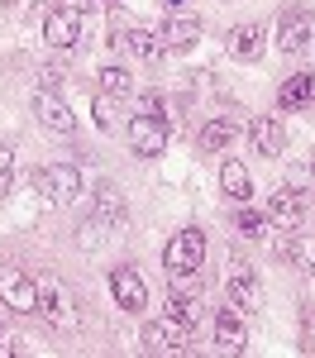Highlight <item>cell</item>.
I'll return each mask as SVG.
<instances>
[{
    "label": "cell",
    "mask_w": 315,
    "mask_h": 358,
    "mask_svg": "<svg viewBox=\"0 0 315 358\" xmlns=\"http://www.w3.org/2000/svg\"><path fill=\"white\" fill-rule=\"evenodd\" d=\"M34 115H38V124H43L48 134H57V138L77 134V115L57 101V91H38V96H34Z\"/></svg>",
    "instance_id": "11"
},
{
    "label": "cell",
    "mask_w": 315,
    "mask_h": 358,
    "mask_svg": "<svg viewBox=\"0 0 315 358\" xmlns=\"http://www.w3.org/2000/svg\"><path fill=\"white\" fill-rule=\"evenodd\" d=\"M263 215H268V224H272V229H301V224H306V192H296V187L272 192Z\"/></svg>",
    "instance_id": "9"
},
{
    "label": "cell",
    "mask_w": 315,
    "mask_h": 358,
    "mask_svg": "<svg viewBox=\"0 0 315 358\" xmlns=\"http://www.w3.org/2000/svg\"><path fill=\"white\" fill-rule=\"evenodd\" d=\"M249 138H254V148L263 153V158H277V153L286 148V129H282L277 115H258L254 124H249Z\"/></svg>",
    "instance_id": "15"
},
{
    "label": "cell",
    "mask_w": 315,
    "mask_h": 358,
    "mask_svg": "<svg viewBox=\"0 0 315 358\" xmlns=\"http://www.w3.org/2000/svg\"><path fill=\"white\" fill-rule=\"evenodd\" d=\"M110 296L119 301V310L143 315V306H148V287H143V277L134 273V268H115V273H110Z\"/></svg>",
    "instance_id": "12"
},
{
    "label": "cell",
    "mask_w": 315,
    "mask_h": 358,
    "mask_svg": "<svg viewBox=\"0 0 315 358\" xmlns=\"http://www.w3.org/2000/svg\"><path fill=\"white\" fill-rule=\"evenodd\" d=\"M277 48L291 57H311L315 53V15L306 5H291L277 20Z\"/></svg>",
    "instance_id": "3"
},
{
    "label": "cell",
    "mask_w": 315,
    "mask_h": 358,
    "mask_svg": "<svg viewBox=\"0 0 315 358\" xmlns=\"http://www.w3.org/2000/svg\"><path fill=\"white\" fill-rule=\"evenodd\" d=\"M277 258L282 263H306L311 248L301 244V229H277Z\"/></svg>",
    "instance_id": "22"
},
{
    "label": "cell",
    "mask_w": 315,
    "mask_h": 358,
    "mask_svg": "<svg viewBox=\"0 0 315 358\" xmlns=\"http://www.w3.org/2000/svg\"><path fill=\"white\" fill-rule=\"evenodd\" d=\"M143 349L148 354H191L196 349V325H186L177 315H163V320L143 325Z\"/></svg>",
    "instance_id": "1"
},
{
    "label": "cell",
    "mask_w": 315,
    "mask_h": 358,
    "mask_svg": "<svg viewBox=\"0 0 315 358\" xmlns=\"http://www.w3.org/2000/svg\"><path fill=\"white\" fill-rule=\"evenodd\" d=\"M43 38H48L53 48H72V43L82 38V10H77V5H53V10H43Z\"/></svg>",
    "instance_id": "10"
},
{
    "label": "cell",
    "mask_w": 315,
    "mask_h": 358,
    "mask_svg": "<svg viewBox=\"0 0 315 358\" xmlns=\"http://www.w3.org/2000/svg\"><path fill=\"white\" fill-rule=\"evenodd\" d=\"M38 5H43V10H53V5H57V0H38Z\"/></svg>",
    "instance_id": "30"
},
{
    "label": "cell",
    "mask_w": 315,
    "mask_h": 358,
    "mask_svg": "<svg viewBox=\"0 0 315 358\" xmlns=\"http://www.w3.org/2000/svg\"><path fill=\"white\" fill-rule=\"evenodd\" d=\"M0 5H10V0H0Z\"/></svg>",
    "instance_id": "33"
},
{
    "label": "cell",
    "mask_w": 315,
    "mask_h": 358,
    "mask_svg": "<svg viewBox=\"0 0 315 358\" xmlns=\"http://www.w3.org/2000/svg\"><path fill=\"white\" fill-rule=\"evenodd\" d=\"M124 215H129V210H124V196L115 192L110 182H101V187L91 192V220L101 224V229H119Z\"/></svg>",
    "instance_id": "14"
},
{
    "label": "cell",
    "mask_w": 315,
    "mask_h": 358,
    "mask_svg": "<svg viewBox=\"0 0 315 358\" xmlns=\"http://www.w3.org/2000/svg\"><path fill=\"white\" fill-rule=\"evenodd\" d=\"M96 86H101V96H129V91H134V77H129V72H124V67H101V72H96Z\"/></svg>",
    "instance_id": "21"
},
{
    "label": "cell",
    "mask_w": 315,
    "mask_h": 358,
    "mask_svg": "<svg viewBox=\"0 0 315 358\" xmlns=\"http://www.w3.org/2000/svg\"><path fill=\"white\" fill-rule=\"evenodd\" d=\"M315 101V72H296V77H286L282 91H277V110H301V106H311Z\"/></svg>",
    "instance_id": "18"
},
{
    "label": "cell",
    "mask_w": 315,
    "mask_h": 358,
    "mask_svg": "<svg viewBox=\"0 0 315 358\" xmlns=\"http://www.w3.org/2000/svg\"><path fill=\"white\" fill-rule=\"evenodd\" d=\"M34 182H38V192H48V201H57V206H72V201L82 196V172H77L72 163L38 167Z\"/></svg>",
    "instance_id": "8"
},
{
    "label": "cell",
    "mask_w": 315,
    "mask_h": 358,
    "mask_svg": "<svg viewBox=\"0 0 315 358\" xmlns=\"http://www.w3.org/2000/svg\"><path fill=\"white\" fill-rule=\"evenodd\" d=\"M196 38H200V20H186V15H177V20H168V24L158 29V43L168 53H186Z\"/></svg>",
    "instance_id": "17"
},
{
    "label": "cell",
    "mask_w": 315,
    "mask_h": 358,
    "mask_svg": "<svg viewBox=\"0 0 315 358\" xmlns=\"http://www.w3.org/2000/svg\"><path fill=\"white\" fill-rule=\"evenodd\" d=\"M225 296H229V306H239L244 315H258V310H263V282H258L254 263H244V258H234V263H229Z\"/></svg>",
    "instance_id": "5"
},
{
    "label": "cell",
    "mask_w": 315,
    "mask_h": 358,
    "mask_svg": "<svg viewBox=\"0 0 315 358\" xmlns=\"http://www.w3.org/2000/svg\"><path fill=\"white\" fill-rule=\"evenodd\" d=\"M124 48H129L134 57H158L163 53L158 34H148V29H129V34H124Z\"/></svg>",
    "instance_id": "24"
},
{
    "label": "cell",
    "mask_w": 315,
    "mask_h": 358,
    "mask_svg": "<svg viewBox=\"0 0 315 358\" xmlns=\"http://www.w3.org/2000/svg\"><path fill=\"white\" fill-rule=\"evenodd\" d=\"M96 124H101V129H115V115H110V96H101V101H96Z\"/></svg>",
    "instance_id": "29"
},
{
    "label": "cell",
    "mask_w": 315,
    "mask_h": 358,
    "mask_svg": "<svg viewBox=\"0 0 315 358\" xmlns=\"http://www.w3.org/2000/svg\"><path fill=\"white\" fill-rule=\"evenodd\" d=\"M163 263H168V273H200V263H205V234L200 229H177L163 248Z\"/></svg>",
    "instance_id": "6"
},
{
    "label": "cell",
    "mask_w": 315,
    "mask_h": 358,
    "mask_svg": "<svg viewBox=\"0 0 315 358\" xmlns=\"http://www.w3.org/2000/svg\"><path fill=\"white\" fill-rule=\"evenodd\" d=\"M215 344L225 354H244L249 349V330H244V310L239 306H220L215 310Z\"/></svg>",
    "instance_id": "13"
},
{
    "label": "cell",
    "mask_w": 315,
    "mask_h": 358,
    "mask_svg": "<svg viewBox=\"0 0 315 358\" xmlns=\"http://www.w3.org/2000/svg\"><path fill=\"white\" fill-rule=\"evenodd\" d=\"M15 192V167H10V148H0V201Z\"/></svg>",
    "instance_id": "28"
},
{
    "label": "cell",
    "mask_w": 315,
    "mask_h": 358,
    "mask_svg": "<svg viewBox=\"0 0 315 358\" xmlns=\"http://www.w3.org/2000/svg\"><path fill=\"white\" fill-rule=\"evenodd\" d=\"M38 310H43V320L53 325V330H77L82 325V310L72 301V292L57 282V277H38Z\"/></svg>",
    "instance_id": "2"
},
{
    "label": "cell",
    "mask_w": 315,
    "mask_h": 358,
    "mask_svg": "<svg viewBox=\"0 0 315 358\" xmlns=\"http://www.w3.org/2000/svg\"><path fill=\"white\" fill-rule=\"evenodd\" d=\"M0 344H5V334H0Z\"/></svg>",
    "instance_id": "34"
},
{
    "label": "cell",
    "mask_w": 315,
    "mask_h": 358,
    "mask_svg": "<svg viewBox=\"0 0 315 358\" xmlns=\"http://www.w3.org/2000/svg\"><path fill=\"white\" fill-rule=\"evenodd\" d=\"M220 187H225V196H234V201H249V196H254L249 167L239 163V158H225V163H220Z\"/></svg>",
    "instance_id": "19"
},
{
    "label": "cell",
    "mask_w": 315,
    "mask_h": 358,
    "mask_svg": "<svg viewBox=\"0 0 315 358\" xmlns=\"http://www.w3.org/2000/svg\"><path fill=\"white\" fill-rule=\"evenodd\" d=\"M0 306L15 315H34L38 310V277H29L15 263H0Z\"/></svg>",
    "instance_id": "4"
},
{
    "label": "cell",
    "mask_w": 315,
    "mask_h": 358,
    "mask_svg": "<svg viewBox=\"0 0 315 358\" xmlns=\"http://www.w3.org/2000/svg\"><path fill=\"white\" fill-rule=\"evenodd\" d=\"M286 187H296V192H315V163H296L286 172Z\"/></svg>",
    "instance_id": "26"
},
{
    "label": "cell",
    "mask_w": 315,
    "mask_h": 358,
    "mask_svg": "<svg viewBox=\"0 0 315 358\" xmlns=\"http://www.w3.org/2000/svg\"><path fill=\"white\" fill-rule=\"evenodd\" d=\"M234 134H239V120H234V115H215V120H205V124H200L196 148H200V153H220V148L234 143Z\"/></svg>",
    "instance_id": "16"
},
{
    "label": "cell",
    "mask_w": 315,
    "mask_h": 358,
    "mask_svg": "<svg viewBox=\"0 0 315 358\" xmlns=\"http://www.w3.org/2000/svg\"><path fill=\"white\" fill-rule=\"evenodd\" d=\"M86 5H96V0H77V10H86Z\"/></svg>",
    "instance_id": "31"
},
{
    "label": "cell",
    "mask_w": 315,
    "mask_h": 358,
    "mask_svg": "<svg viewBox=\"0 0 315 358\" xmlns=\"http://www.w3.org/2000/svg\"><path fill=\"white\" fill-rule=\"evenodd\" d=\"M124 138H129V148L139 153V158H158L163 148H168V124H163V115H134L129 124H124Z\"/></svg>",
    "instance_id": "7"
},
{
    "label": "cell",
    "mask_w": 315,
    "mask_h": 358,
    "mask_svg": "<svg viewBox=\"0 0 315 358\" xmlns=\"http://www.w3.org/2000/svg\"><path fill=\"white\" fill-rule=\"evenodd\" d=\"M168 5H182V0H168Z\"/></svg>",
    "instance_id": "32"
},
{
    "label": "cell",
    "mask_w": 315,
    "mask_h": 358,
    "mask_svg": "<svg viewBox=\"0 0 315 358\" xmlns=\"http://www.w3.org/2000/svg\"><path fill=\"white\" fill-rule=\"evenodd\" d=\"M172 292H182V296H200V273H172Z\"/></svg>",
    "instance_id": "27"
},
{
    "label": "cell",
    "mask_w": 315,
    "mask_h": 358,
    "mask_svg": "<svg viewBox=\"0 0 315 358\" xmlns=\"http://www.w3.org/2000/svg\"><path fill=\"white\" fill-rule=\"evenodd\" d=\"M163 315H177V320L196 325V320H200V296H182V292H168V310H163Z\"/></svg>",
    "instance_id": "23"
},
{
    "label": "cell",
    "mask_w": 315,
    "mask_h": 358,
    "mask_svg": "<svg viewBox=\"0 0 315 358\" xmlns=\"http://www.w3.org/2000/svg\"><path fill=\"white\" fill-rule=\"evenodd\" d=\"M229 53H234V57H249V62H254V57L263 53V29H258V24L229 29Z\"/></svg>",
    "instance_id": "20"
},
{
    "label": "cell",
    "mask_w": 315,
    "mask_h": 358,
    "mask_svg": "<svg viewBox=\"0 0 315 358\" xmlns=\"http://www.w3.org/2000/svg\"><path fill=\"white\" fill-rule=\"evenodd\" d=\"M234 229H239L244 239H263V234H268V215H263V210H239Z\"/></svg>",
    "instance_id": "25"
}]
</instances>
